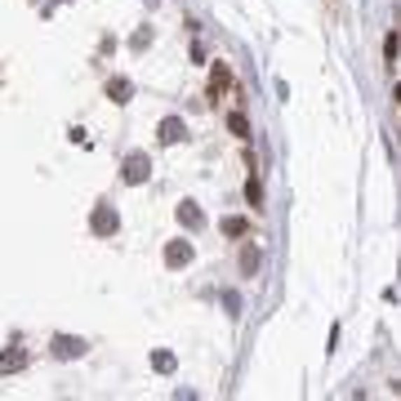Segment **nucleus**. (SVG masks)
Instances as JSON below:
<instances>
[{
	"label": "nucleus",
	"mask_w": 401,
	"mask_h": 401,
	"mask_svg": "<svg viewBox=\"0 0 401 401\" xmlns=\"http://www.w3.org/2000/svg\"><path fill=\"white\" fill-rule=\"evenodd\" d=\"M227 85H232V71H227L223 63H214V71H210V99H218Z\"/></svg>",
	"instance_id": "nucleus-1"
},
{
	"label": "nucleus",
	"mask_w": 401,
	"mask_h": 401,
	"mask_svg": "<svg viewBox=\"0 0 401 401\" xmlns=\"http://www.w3.org/2000/svg\"><path fill=\"white\" fill-rule=\"evenodd\" d=\"M143 165H148V161H143V156L134 152L129 161H125V183H143V174H148V169H143Z\"/></svg>",
	"instance_id": "nucleus-2"
},
{
	"label": "nucleus",
	"mask_w": 401,
	"mask_h": 401,
	"mask_svg": "<svg viewBox=\"0 0 401 401\" xmlns=\"http://www.w3.org/2000/svg\"><path fill=\"white\" fill-rule=\"evenodd\" d=\"M178 139H183V120H178V116L161 120V143H178Z\"/></svg>",
	"instance_id": "nucleus-3"
},
{
	"label": "nucleus",
	"mask_w": 401,
	"mask_h": 401,
	"mask_svg": "<svg viewBox=\"0 0 401 401\" xmlns=\"http://www.w3.org/2000/svg\"><path fill=\"white\" fill-rule=\"evenodd\" d=\"M227 129H232L237 139H250V120L241 116V112H232V116H227Z\"/></svg>",
	"instance_id": "nucleus-4"
},
{
	"label": "nucleus",
	"mask_w": 401,
	"mask_h": 401,
	"mask_svg": "<svg viewBox=\"0 0 401 401\" xmlns=\"http://www.w3.org/2000/svg\"><path fill=\"white\" fill-rule=\"evenodd\" d=\"M384 63H388V67H397V31H388V36H384Z\"/></svg>",
	"instance_id": "nucleus-5"
},
{
	"label": "nucleus",
	"mask_w": 401,
	"mask_h": 401,
	"mask_svg": "<svg viewBox=\"0 0 401 401\" xmlns=\"http://www.w3.org/2000/svg\"><path fill=\"white\" fill-rule=\"evenodd\" d=\"M246 201L254 205V210L263 205V188H259V178H254V174H250V183H246Z\"/></svg>",
	"instance_id": "nucleus-6"
},
{
	"label": "nucleus",
	"mask_w": 401,
	"mask_h": 401,
	"mask_svg": "<svg viewBox=\"0 0 401 401\" xmlns=\"http://www.w3.org/2000/svg\"><path fill=\"white\" fill-rule=\"evenodd\" d=\"M223 232H227V237H246L250 223H246V218H223Z\"/></svg>",
	"instance_id": "nucleus-7"
},
{
	"label": "nucleus",
	"mask_w": 401,
	"mask_h": 401,
	"mask_svg": "<svg viewBox=\"0 0 401 401\" xmlns=\"http://www.w3.org/2000/svg\"><path fill=\"white\" fill-rule=\"evenodd\" d=\"M165 259H169V263H188V259H192V246H169Z\"/></svg>",
	"instance_id": "nucleus-8"
},
{
	"label": "nucleus",
	"mask_w": 401,
	"mask_h": 401,
	"mask_svg": "<svg viewBox=\"0 0 401 401\" xmlns=\"http://www.w3.org/2000/svg\"><path fill=\"white\" fill-rule=\"evenodd\" d=\"M178 218H183L188 227H201V210H192V205H183V210H178Z\"/></svg>",
	"instance_id": "nucleus-9"
}]
</instances>
